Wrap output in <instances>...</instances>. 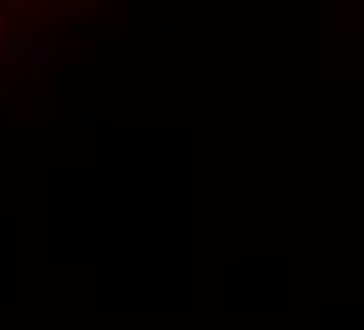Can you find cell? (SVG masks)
Here are the masks:
<instances>
[{
	"instance_id": "6da1fadb",
	"label": "cell",
	"mask_w": 364,
	"mask_h": 330,
	"mask_svg": "<svg viewBox=\"0 0 364 330\" xmlns=\"http://www.w3.org/2000/svg\"><path fill=\"white\" fill-rule=\"evenodd\" d=\"M57 0H0V34L17 23V17H28V11H51Z\"/></svg>"
}]
</instances>
